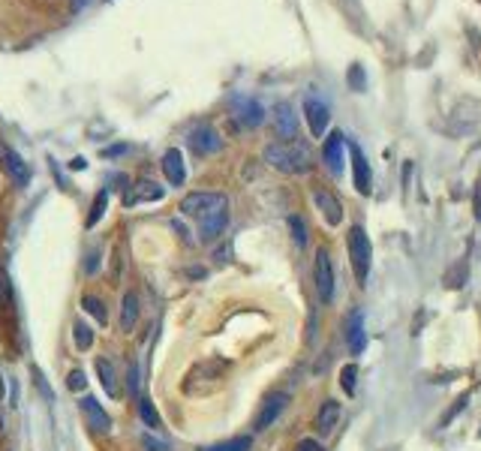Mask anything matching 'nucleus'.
Returning a JSON list of instances; mask_svg holds the SVG:
<instances>
[{
	"label": "nucleus",
	"mask_w": 481,
	"mask_h": 451,
	"mask_svg": "<svg viewBox=\"0 0 481 451\" xmlns=\"http://www.w3.org/2000/svg\"><path fill=\"white\" fill-rule=\"evenodd\" d=\"M138 385H142V382H138V367L129 364V388H133V394L138 391Z\"/></svg>",
	"instance_id": "f704fd0d"
},
{
	"label": "nucleus",
	"mask_w": 481,
	"mask_h": 451,
	"mask_svg": "<svg viewBox=\"0 0 481 451\" xmlns=\"http://www.w3.org/2000/svg\"><path fill=\"white\" fill-rule=\"evenodd\" d=\"M82 307L94 313V319H96L99 325H106V322H108V316H106V310H103V301H99V298H94V295H85V298H82Z\"/></svg>",
	"instance_id": "bb28decb"
},
{
	"label": "nucleus",
	"mask_w": 481,
	"mask_h": 451,
	"mask_svg": "<svg viewBox=\"0 0 481 451\" xmlns=\"http://www.w3.org/2000/svg\"><path fill=\"white\" fill-rule=\"evenodd\" d=\"M226 220H229V208L217 210V214H210V217L202 220V241H205V244H208V241H217L220 235H223Z\"/></svg>",
	"instance_id": "6ab92c4d"
},
{
	"label": "nucleus",
	"mask_w": 481,
	"mask_h": 451,
	"mask_svg": "<svg viewBox=\"0 0 481 451\" xmlns=\"http://www.w3.org/2000/svg\"><path fill=\"white\" fill-rule=\"evenodd\" d=\"M277 136L283 138V142H292V138L298 136V115L292 112V106L289 103L277 106Z\"/></svg>",
	"instance_id": "f3484780"
},
{
	"label": "nucleus",
	"mask_w": 481,
	"mask_h": 451,
	"mask_svg": "<svg viewBox=\"0 0 481 451\" xmlns=\"http://www.w3.org/2000/svg\"><path fill=\"white\" fill-rule=\"evenodd\" d=\"M349 85H352V87H364V73H361V66H352V69H349Z\"/></svg>",
	"instance_id": "2f4dec72"
},
{
	"label": "nucleus",
	"mask_w": 481,
	"mask_h": 451,
	"mask_svg": "<svg viewBox=\"0 0 481 451\" xmlns=\"http://www.w3.org/2000/svg\"><path fill=\"white\" fill-rule=\"evenodd\" d=\"M163 172H166V178H168V184H172V187H184L187 166H184V154H180L178 148H168L163 154Z\"/></svg>",
	"instance_id": "dca6fc26"
},
{
	"label": "nucleus",
	"mask_w": 481,
	"mask_h": 451,
	"mask_svg": "<svg viewBox=\"0 0 481 451\" xmlns=\"http://www.w3.org/2000/svg\"><path fill=\"white\" fill-rule=\"evenodd\" d=\"M355 376H358V367H355V364H346V367H343V373H340L346 394H355Z\"/></svg>",
	"instance_id": "c85d7f7f"
},
{
	"label": "nucleus",
	"mask_w": 481,
	"mask_h": 451,
	"mask_svg": "<svg viewBox=\"0 0 481 451\" xmlns=\"http://www.w3.org/2000/svg\"><path fill=\"white\" fill-rule=\"evenodd\" d=\"M295 451H325L322 445H319L316 443V439H301V443H298V448Z\"/></svg>",
	"instance_id": "72a5a7b5"
},
{
	"label": "nucleus",
	"mask_w": 481,
	"mask_h": 451,
	"mask_svg": "<svg viewBox=\"0 0 481 451\" xmlns=\"http://www.w3.org/2000/svg\"><path fill=\"white\" fill-rule=\"evenodd\" d=\"M142 445H145L148 451H168V445L159 443V439H154V436H142Z\"/></svg>",
	"instance_id": "473e14b6"
},
{
	"label": "nucleus",
	"mask_w": 481,
	"mask_h": 451,
	"mask_svg": "<svg viewBox=\"0 0 481 451\" xmlns=\"http://www.w3.org/2000/svg\"><path fill=\"white\" fill-rule=\"evenodd\" d=\"M106 205H108V189H99L96 193V199H94V205H90V214H87V229H94L99 220H103V214H106Z\"/></svg>",
	"instance_id": "5701e85b"
},
{
	"label": "nucleus",
	"mask_w": 481,
	"mask_h": 451,
	"mask_svg": "<svg viewBox=\"0 0 481 451\" xmlns=\"http://www.w3.org/2000/svg\"><path fill=\"white\" fill-rule=\"evenodd\" d=\"M289 229H292L295 244H298V247H304V244H307V226H304V220L292 214V217H289Z\"/></svg>",
	"instance_id": "cd10ccee"
},
{
	"label": "nucleus",
	"mask_w": 481,
	"mask_h": 451,
	"mask_svg": "<svg viewBox=\"0 0 481 451\" xmlns=\"http://www.w3.org/2000/svg\"><path fill=\"white\" fill-rule=\"evenodd\" d=\"M235 120L240 127H259L265 120V108L250 96H235Z\"/></svg>",
	"instance_id": "9b49d317"
},
{
	"label": "nucleus",
	"mask_w": 481,
	"mask_h": 451,
	"mask_svg": "<svg viewBox=\"0 0 481 451\" xmlns=\"http://www.w3.org/2000/svg\"><path fill=\"white\" fill-rule=\"evenodd\" d=\"M253 439L250 436H235V439H226V443H217V445H205L202 451H250Z\"/></svg>",
	"instance_id": "b1692460"
},
{
	"label": "nucleus",
	"mask_w": 481,
	"mask_h": 451,
	"mask_svg": "<svg viewBox=\"0 0 481 451\" xmlns=\"http://www.w3.org/2000/svg\"><path fill=\"white\" fill-rule=\"evenodd\" d=\"M304 117H307L310 133H313L316 138H322L325 129H328V120H331V108H328V103L322 96L307 94V99H304Z\"/></svg>",
	"instance_id": "423d86ee"
},
{
	"label": "nucleus",
	"mask_w": 481,
	"mask_h": 451,
	"mask_svg": "<svg viewBox=\"0 0 481 451\" xmlns=\"http://www.w3.org/2000/svg\"><path fill=\"white\" fill-rule=\"evenodd\" d=\"M313 202H316V208H319V214L325 217V223H328V226H337L340 220H343V205L337 202V196H334V193H328V189L319 187L316 193H313Z\"/></svg>",
	"instance_id": "2eb2a0df"
},
{
	"label": "nucleus",
	"mask_w": 481,
	"mask_h": 451,
	"mask_svg": "<svg viewBox=\"0 0 481 451\" xmlns=\"http://www.w3.org/2000/svg\"><path fill=\"white\" fill-rule=\"evenodd\" d=\"M163 199V187L154 184V180H138V184L129 189L127 205H142V202H159Z\"/></svg>",
	"instance_id": "a211bd4d"
},
{
	"label": "nucleus",
	"mask_w": 481,
	"mask_h": 451,
	"mask_svg": "<svg viewBox=\"0 0 481 451\" xmlns=\"http://www.w3.org/2000/svg\"><path fill=\"white\" fill-rule=\"evenodd\" d=\"M346 343H349V352L352 355H361L367 346V331H364V313L355 310L349 313V322H346Z\"/></svg>",
	"instance_id": "ddd939ff"
},
{
	"label": "nucleus",
	"mask_w": 481,
	"mask_h": 451,
	"mask_svg": "<svg viewBox=\"0 0 481 451\" xmlns=\"http://www.w3.org/2000/svg\"><path fill=\"white\" fill-rule=\"evenodd\" d=\"M265 163L271 169H277V172L283 175H304L310 172V166H313V157H310L307 145L301 142H274L265 148Z\"/></svg>",
	"instance_id": "f257e3e1"
},
{
	"label": "nucleus",
	"mask_w": 481,
	"mask_h": 451,
	"mask_svg": "<svg viewBox=\"0 0 481 451\" xmlns=\"http://www.w3.org/2000/svg\"><path fill=\"white\" fill-rule=\"evenodd\" d=\"M220 136H217V129L214 127H199L189 133V148L196 150L199 157H208V154H217L220 150Z\"/></svg>",
	"instance_id": "4468645a"
},
{
	"label": "nucleus",
	"mask_w": 481,
	"mask_h": 451,
	"mask_svg": "<svg viewBox=\"0 0 481 451\" xmlns=\"http://www.w3.org/2000/svg\"><path fill=\"white\" fill-rule=\"evenodd\" d=\"M286 403H289V394H283V391H274V394H268L262 409H259V415H256V430H265V427L274 424V421L280 418V413L286 409Z\"/></svg>",
	"instance_id": "9d476101"
},
{
	"label": "nucleus",
	"mask_w": 481,
	"mask_h": 451,
	"mask_svg": "<svg viewBox=\"0 0 481 451\" xmlns=\"http://www.w3.org/2000/svg\"><path fill=\"white\" fill-rule=\"evenodd\" d=\"M9 298H13V283H9V274L0 265V304H6Z\"/></svg>",
	"instance_id": "c756f323"
},
{
	"label": "nucleus",
	"mask_w": 481,
	"mask_h": 451,
	"mask_svg": "<svg viewBox=\"0 0 481 451\" xmlns=\"http://www.w3.org/2000/svg\"><path fill=\"white\" fill-rule=\"evenodd\" d=\"M226 208H229V202L223 193H189V196H184V202H180V214L196 217L199 223H202L205 217L217 214V210H226Z\"/></svg>",
	"instance_id": "7ed1b4c3"
},
{
	"label": "nucleus",
	"mask_w": 481,
	"mask_h": 451,
	"mask_svg": "<svg viewBox=\"0 0 481 451\" xmlns=\"http://www.w3.org/2000/svg\"><path fill=\"white\" fill-rule=\"evenodd\" d=\"M313 280H316L319 301H322V304H331V298H334V268H331V256H328V250H319V253H316Z\"/></svg>",
	"instance_id": "39448f33"
},
{
	"label": "nucleus",
	"mask_w": 481,
	"mask_h": 451,
	"mask_svg": "<svg viewBox=\"0 0 481 451\" xmlns=\"http://www.w3.org/2000/svg\"><path fill=\"white\" fill-rule=\"evenodd\" d=\"M138 415H142V421H145L148 427H159V413L154 409V403H150L148 397L138 400Z\"/></svg>",
	"instance_id": "393cba45"
},
{
	"label": "nucleus",
	"mask_w": 481,
	"mask_h": 451,
	"mask_svg": "<svg viewBox=\"0 0 481 451\" xmlns=\"http://www.w3.org/2000/svg\"><path fill=\"white\" fill-rule=\"evenodd\" d=\"M85 385H87L85 373H82V370H73V373H69V388H73V391H82Z\"/></svg>",
	"instance_id": "7c9ffc66"
},
{
	"label": "nucleus",
	"mask_w": 481,
	"mask_h": 451,
	"mask_svg": "<svg viewBox=\"0 0 481 451\" xmlns=\"http://www.w3.org/2000/svg\"><path fill=\"white\" fill-rule=\"evenodd\" d=\"M226 370H229V361H223V358L199 361V364H196L193 370H189L187 379H184V391H189V388H193V385L199 382V379H202V382H205V385H202V394H205L208 388H214V385L220 382V379H223Z\"/></svg>",
	"instance_id": "20e7f679"
},
{
	"label": "nucleus",
	"mask_w": 481,
	"mask_h": 451,
	"mask_svg": "<svg viewBox=\"0 0 481 451\" xmlns=\"http://www.w3.org/2000/svg\"><path fill=\"white\" fill-rule=\"evenodd\" d=\"M78 406H82V415L87 418V427L90 430H96V434H106V430H112V415H108L94 397H82V403H78Z\"/></svg>",
	"instance_id": "f8f14e48"
},
{
	"label": "nucleus",
	"mask_w": 481,
	"mask_h": 451,
	"mask_svg": "<svg viewBox=\"0 0 481 451\" xmlns=\"http://www.w3.org/2000/svg\"><path fill=\"white\" fill-rule=\"evenodd\" d=\"M96 373H99V382H103V388H106V394H112V397H117V394H120V385H117V373H115L112 361L99 358V361H96Z\"/></svg>",
	"instance_id": "412c9836"
},
{
	"label": "nucleus",
	"mask_w": 481,
	"mask_h": 451,
	"mask_svg": "<svg viewBox=\"0 0 481 451\" xmlns=\"http://www.w3.org/2000/svg\"><path fill=\"white\" fill-rule=\"evenodd\" d=\"M73 331H76V346L82 349V352H85V349H90V343H94V328L85 325V322H76Z\"/></svg>",
	"instance_id": "a878e982"
},
{
	"label": "nucleus",
	"mask_w": 481,
	"mask_h": 451,
	"mask_svg": "<svg viewBox=\"0 0 481 451\" xmlns=\"http://www.w3.org/2000/svg\"><path fill=\"white\" fill-rule=\"evenodd\" d=\"M349 259H352L355 277L364 283L370 274V262H373V247H370V238L361 226H352V232H349Z\"/></svg>",
	"instance_id": "f03ea898"
},
{
	"label": "nucleus",
	"mask_w": 481,
	"mask_h": 451,
	"mask_svg": "<svg viewBox=\"0 0 481 451\" xmlns=\"http://www.w3.org/2000/svg\"><path fill=\"white\" fill-rule=\"evenodd\" d=\"M0 163H3V169L13 175V180H15L18 187H27L30 184V169H27V163L22 159V154H15V150L3 142V138H0Z\"/></svg>",
	"instance_id": "6e6552de"
},
{
	"label": "nucleus",
	"mask_w": 481,
	"mask_h": 451,
	"mask_svg": "<svg viewBox=\"0 0 481 451\" xmlns=\"http://www.w3.org/2000/svg\"><path fill=\"white\" fill-rule=\"evenodd\" d=\"M337 418H340V403L337 400H325L322 409H319V415H316L319 434H331V430L337 427Z\"/></svg>",
	"instance_id": "aec40b11"
},
{
	"label": "nucleus",
	"mask_w": 481,
	"mask_h": 451,
	"mask_svg": "<svg viewBox=\"0 0 481 451\" xmlns=\"http://www.w3.org/2000/svg\"><path fill=\"white\" fill-rule=\"evenodd\" d=\"M322 159L328 166L331 175H343V166H346V136L340 133V129H334V133H328L325 138V148H322Z\"/></svg>",
	"instance_id": "0eeeda50"
},
{
	"label": "nucleus",
	"mask_w": 481,
	"mask_h": 451,
	"mask_svg": "<svg viewBox=\"0 0 481 451\" xmlns=\"http://www.w3.org/2000/svg\"><path fill=\"white\" fill-rule=\"evenodd\" d=\"M136 319H138V295L136 292H127L124 295V304H120V328L133 331L136 328Z\"/></svg>",
	"instance_id": "4be33fe9"
},
{
	"label": "nucleus",
	"mask_w": 481,
	"mask_h": 451,
	"mask_svg": "<svg viewBox=\"0 0 481 451\" xmlns=\"http://www.w3.org/2000/svg\"><path fill=\"white\" fill-rule=\"evenodd\" d=\"M349 154H352V172H355V189L361 196H367L373 189V172H370V163L364 157V150L358 145H349Z\"/></svg>",
	"instance_id": "1a4fd4ad"
}]
</instances>
